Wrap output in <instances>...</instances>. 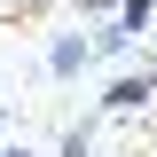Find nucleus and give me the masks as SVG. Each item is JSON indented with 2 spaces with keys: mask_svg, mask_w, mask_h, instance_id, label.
I'll use <instances>...</instances> for the list:
<instances>
[{
  "mask_svg": "<svg viewBox=\"0 0 157 157\" xmlns=\"http://www.w3.org/2000/svg\"><path fill=\"white\" fill-rule=\"evenodd\" d=\"M149 110H157V55L126 63V71L94 94V118H149Z\"/></svg>",
  "mask_w": 157,
  "mask_h": 157,
  "instance_id": "nucleus-1",
  "label": "nucleus"
},
{
  "mask_svg": "<svg viewBox=\"0 0 157 157\" xmlns=\"http://www.w3.org/2000/svg\"><path fill=\"white\" fill-rule=\"evenodd\" d=\"M78 16H94V24H102V16H118V0H78Z\"/></svg>",
  "mask_w": 157,
  "mask_h": 157,
  "instance_id": "nucleus-6",
  "label": "nucleus"
},
{
  "mask_svg": "<svg viewBox=\"0 0 157 157\" xmlns=\"http://www.w3.org/2000/svg\"><path fill=\"white\" fill-rule=\"evenodd\" d=\"M118 24H126V32L141 39V32H149V24H157V0H118Z\"/></svg>",
  "mask_w": 157,
  "mask_h": 157,
  "instance_id": "nucleus-5",
  "label": "nucleus"
},
{
  "mask_svg": "<svg viewBox=\"0 0 157 157\" xmlns=\"http://www.w3.org/2000/svg\"><path fill=\"white\" fill-rule=\"evenodd\" d=\"M118 55H134V32H126L118 16H102L94 24V63H118Z\"/></svg>",
  "mask_w": 157,
  "mask_h": 157,
  "instance_id": "nucleus-3",
  "label": "nucleus"
},
{
  "mask_svg": "<svg viewBox=\"0 0 157 157\" xmlns=\"http://www.w3.org/2000/svg\"><path fill=\"white\" fill-rule=\"evenodd\" d=\"M94 126H102V118H78V126H63V134H55V157H94Z\"/></svg>",
  "mask_w": 157,
  "mask_h": 157,
  "instance_id": "nucleus-4",
  "label": "nucleus"
},
{
  "mask_svg": "<svg viewBox=\"0 0 157 157\" xmlns=\"http://www.w3.org/2000/svg\"><path fill=\"white\" fill-rule=\"evenodd\" d=\"M149 141H157V110H149Z\"/></svg>",
  "mask_w": 157,
  "mask_h": 157,
  "instance_id": "nucleus-9",
  "label": "nucleus"
},
{
  "mask_svg": "<svg viewBox=\"0 0 157 157\" xmlns=\"http://www.w3.org/2000/svg\"><path fill=\"white\" fill-rule=\"evenodd\" d=\"M0 157H39V149H32V141H0Z\"/></svg>",
  "mask_w": 157,
  "mask_h": 157,
  "instance_id": "nucleus-7",
  "label": "nucleus"
},
{
  "mask_svg": "<svg viewBox=\"0 0 157 157\" xmlns=\"http://www.w3.org/2000/svg\"><path fill=\"white\" fill-rule=\"evenodd\" d=\"M0 118H8V102H0Z\"/></svg>",
  "mask_w": 157,
  "mask_h": 157,
  "instance_id": "nucleus-10",
  "label": "nucleus"
},
{
  "mask_svg": "<svg viewBox=\"0 0 157 157\" xmlns=\"http://www.w3.org/2000/svg\"><path fill=\"white\" fill-rule=\"evenodd\" d=\"M39 8H78V0H39Z\"/></svg>",
  "mask_w": 157,
  "mask_h": 157,
  "instance_id": "nucleus-8",
  "label": "nucleus"
},
{
  "mask_svg": "<svg viewBox=\"0 0 157 157\" xmlns=\"http://www.w3.org/2000/svg\"><path fill=\"white\" fill-rule=\"evenodd\" d=\"M94 71V32H55V47H47V78H78Z\"/></svg>",
  "mask_w": 157,
  "mask_h": 157,
  "instance_id": "nucleus-2",
  "label": "nucleus"
}]
</instances>
